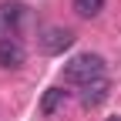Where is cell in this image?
Wrapping results in <instances>:
<instances>
[{
  "label": "cell",
  "mask_w": 121,
  "mask_h": 121,
  "mask_svg": "<svg viewBox=\"0 0 121 121\" xmlns=\"http://www.w3.org/2000/svg\"><path fill=\"white\" fill-rule=\"evenodd\" d=\"M101 78H104V57H98V54H78L64 64V84L87 87Z\"/></svg>",
  "instance_id": "cell-1"
},
{
  "label": "cell",
  "mask_w": 121,
  "mask_h": 121,
  "mask_svg": "<svg viewBox=\"0 0 121 121\" xmlns=\"http://www.w3.org/2000/svg\"><path fill=\"white\" fill-rule=\"evenodd\" d=\"M71 44H74V34H71L67 27H47V30L40 34V51H44V54H51V57L64 54Z\"/></svg>",
  "instance_id": "cell-2"
},
{
  "label": "cell",
  "mask_w": 121,
  "mask_h": 121,
  "mask_svg": "<svg viewBox=\"0 0 121 121\" xmlns=\"http://www.w3.org/2000/svg\"><path fill=\"white\" fill-rule=\"evenodd\" d=\"M24 60H27V51H24L20 37H0V67L17 71V67H24Z\"/></svg>",
  "instance_id": "cell-3"
},
{
  "label": "cell",
  "mask_w": 121,
  "mask_h": 121,
  "mask_svg": "<svg viewBox=\"0 0 121 121\" xmlns=\"http://www.w3.org/2000/svg\"><path fill=\"white\" fill-rule=\"evenodd\" d=\"M108 94H111V84H108V78H101L94 84L81 87V104H84V108H98V104L108 101Z\"/></svg>",
  "instance_id": "cell-4"
},
{
  "label": "cell",
  "mask_w": 121,
  "mask_h": 121,
  "mask_svg": "<svg viewBox=\"0 0 121 121\" xmlns=\"http://www.w3.org/2000/svg\"><path fill=\"white\" fill-rule=\"evenodd\" d=\"M0 20H4V24L13 30V34H17V27L27 20V7L17 4V0H13V4H4V7H0Z\"/></svg>",
  "instance_id": "cell-5"
},
{
  "label": "cell",
  "mask_w": 121,
  "mask_h": 121,
  "mask_svg": "<svg viewBox=\"0 0 121 121\" xmlns=\"http://www.w3.org/2000/svg\"><path fill=\"white\" fill-rule=\"evenodd\" d=\"M64 98H67V91H64V87H47V91H44V98H40V114H44V118H51V114L60 108V104H64Z\"/></svg>",
  "instance_id": "cell-6"
},
{
  "label": "cell",
  "mask_w": 121,
  "mask_h": 121,
  "mask_svg": "<svg viewBox=\"0 0 121 121\" xmlns=\"http://www.w3.org/2000/svg\"><path fill=\"white\" fill-rule=\"evenodd\" d=\"M104 4H108V0H74V13L84 17V20H91V17H98L104 10Z\"/></svg>",
  "instance_id": "cell-7"
},
{
  "label": "cell",
  "mask_w": 121,
  "mask_h": 121,
  "mask_svg": "<svg viewBox=\"0 0 121 121\" xmlns=\"http://www.w3.org/2000/svg\"><path fill=\"white\" fill-rule=\"evenodd\" d=\"M108 121H121V118H108Z\"/></svg>",
  "instance_id": "cell-8"
}]
</instances>
